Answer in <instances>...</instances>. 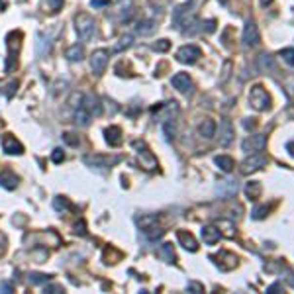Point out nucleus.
I'll return each mask as SVG.
<instances>
[{
  "label": "nucleus",
  "mask_w": 294,
  "mask_h": 294,
  "mask_svg": "<svg viewBox=\"0 0 294 294\" xmlns=\"http://www.w3.org/2000/svg\"><path fill=\"white\" fill-rule=\"evenodd\" d=\"M75 24H77V34H79V38L83 42H88L94 36V32H96V22L86 12H79L75 16Z\"/></svg>",
  "instance_id": "f257e3e1"
},
{
  "label": "nucleus",
  "mask_w": 294,
  "mask_h": 294,
  "mask_svg": "<svg viewBox=\"0 0 294 294\" xmlns=\"http://www.w3.org/2000/svg\"><path fill=\"white\" fill-rule=\"evenodd\" d=\"M249 104L255 110H259V112H265V110L271 108V96H269V92L265 90L263 84L251 86V90H249Z\"/></svg>",
  "instance_id": "f03ea898"
},
{
  "label": "nucleus",
  "mask_w": 294,
  "mask_h": 294,
  "mask_svg": "<svg viewBox=\"0 0 294 294\" xmlns=\"http://www.w3.org/2000/svg\"><path fill=\"white\" fill-rule=\"evenodd\" d=\"M267 163H269V157L265 153H251V157H247L241 163V173L249 175V173H255V171H261L263 167H267Z\"/></svg>",
  "instance_id": "7ed1b4c3"
},
{
  "label": "nucleus",
  "mask_w": 294,
  "mask_h": 294,
  "mask_svg": "<svg viewBox=\"0 0 294 294\" xmlns=\"http://www.w3.org/2000/svg\"><path fill=\"white\" fill-rule=\"evenodd\" d=\"M133 147H135L137 153H139L141 167L147 169V171H155V169H157V161H155V157L151 155V151L147 149V145H145L143 141H133Z\"/></svg>",
  "instance_id": "20e7f679"
},
{
  "label": "nucleus",
  "mask_w": 294,
  "mask_h": 294,
  "mask_svg": "<svg viewBox=\"0 0 294 294\" xmlns=\"http://www.w3.org/2000/svg\"><path fill=\"white\" fill-rule=\"evenodd\" d=\"M261 43V36H259V28L255 22H247L245 28H243V45L247 49H255L257 45Z\"/></svg>",
  "instance_id": "39448f33"
},
{
  "label": "nucleus",
  "mask_w": 294,
  "mask_h": 294,
  "mask_svg": "<svg viewBox=\"0 0 294 294\" xmlns=\"http://www.w3.org/2000/svg\"><path fill=\"white\" fill-rule=\"evenodd\" d=\"M265 145H267V137L263 133H255L251 137H247L243 143H241V149L245 153H259L265 149Z\"/></svg>",
  "instance_id": "423d86ee"
},
{
  "label": "nucleus",
  "mask_w": 294,
  "mask_h": 294,
  "mask_svg": "<svg viewBox=\"0 0 294 294\" xmlns=\"http://www.w3.org/2000/svg\"><path fill=\"white\" fill-rule=\"evenodd\" d=\"M210 259H212L214 265L220 267L222 271H231V269L237 267V257H235L233 253H230V251H220L218 255H212Z\"/></svg>",
  "instance_id": "0eeeda50"
},
{
  "label": "nucleus",
  "mask_w": 294,
  "mask_h": 294,
  "mask_svg": "<svg viewBox=\"0 0 294 294\" xmlns=\"http://www.w3.org/2000/svg\"><path fill=\"white\" fill-rule=\"evenodd\" d=\"M200 57H202V51H200V47H196V45H185V47H181V49L177 51V59H179L181 63H187V65L196 63Z\"/></svg>",
  "instance_id": "6e6552de"
},
{
  "label": "nucleus",
  "mask_w": 294,
  "mask_h": 294,
  "mask_svg": "<svg viewBox=\"0 0 294 294\" xmlns=\"http://www.w3.org/2000/svg\"><path fill=\"white\" fill-rule=\"evenodd\" d=\"M106 65H108V51L106 49H98L90 55V69L94 71V75H102Z\"/></svg>",
  "instance_id": "1a4fd4ad"
},
{
  "label": "nucleus",
  "mask_w": 294,
  "mask_h": 294,
  "mask_svg": "<svg viewBox=\"0 0 294 294\" xmlns=\"http://www.w3.org/2000/svg\"><path fill=\"white\" fill-rule=\"evenodd\" d=\"M2 149H4L8 155H22V153H24L22 143H20L14 135H10V133H6V135L2 137Z\"/></svg>",
  "instance_id": "9d476101"
},
{
  "label": "nucleus",
  "mask_w": 294,
  "mask_h": 294,
  "mask_svg": "<svg viewBox=\"0 0 294 294\" xmlns=\"http://www.w3.org/2000/svg\"><path fill=\"white\" fill-rule=\"evenodd\" d=\"M218 139H220V145H224V147H228L233 141V126H231V122L228 118H224L220 122V135H218Z\"/></svg>",
  "instance_id": "9b49d317"
},
{
  "label": "nucleus",
  "mask_w": 294,
  "mask_h": 294,
  "mask_svg": "<svg viewBox=\"0 0 294 294\" xmlns=\"http://www.w3.org/2000/svg\"><path fill=\"white\" fill-rule=\"evenodd\" d=\"M83 108L90 114V116H100L102 114V104H100V98L94 96V94H88L83 98Z\"/></svg>",
  "instance_id": "f8f14e48"
},
{
  "label": "nucleus",
  "mask_w": 294,
  "mask_h": 294,
  "mask_svg": "<svg viewBox=\"0 0 294 294\" xmlns=\"http://www.w3.org/2000/svg\"><path fill=\"white\" fill-rule=\"evenodd\" d=\"M118 161H120L118 157L110 159V157H104V155H86V157H84V163H86V165H92V167H98V169L110 167L112 163H118Z\"/></svg>",
  "instance_id": "ddd939ff"
},
{
  "label": "nucleus",
  "mask_w": 294,
  "mask_h": 294,
  "mask_svg": "<svg viewBox=\"0 0 294 294\" xmlns=\"http://www.w3.org/2000/svg\"><path fill=\"white\" fill-rule=\"evenodd\" d=\"M220 237H222L220 228H216V226H204L202 228V239L206 245H216L220 241Z\"/></svg>",
  "instance_id": "4468645a"
},
{
  "label": "nucleus",
  "mask_w": 294,
  "mask_h": 294,
  "mask_svg": "<svg viewBox=\"0 0 294 294\" xmlns=\"http://www.w3.org/2000/svg\"><path fill=\"white\" fill-rule=\"evenodd\" d=\"M171 83H173V86H175L179 92H189L190 86H192V81H190V77H189L187 73H177Z\"/></svg>",
  "instance_id": "2eb2a0df"
},
{
  "label": "nucleus",
  "mask_w": 294,
  "mask_h": 294,
  "mask_svg": "<svg viewBox=\"0 0 294 294\" xmlns=\"http://www.w3.org/2000/svg\"><path fill=\"white\" fill-rule=\"evenodd\" d=\"M177 237H179V241H181V245L187 249V251H198V241L192 237V233H189V231H183V230H179L177 231Z\"/></svg>",
  "instance_id": "dca6fc26"
},
{
  "label": "nucleus",
  "mask_w": 294,
  "mask_h": 294,
  "mask_svg": "<svg viewBox=\"0 0 294 294\" xmlns=\"http://www.w3.org/2000/svg\"><path fill=\"white\" fill-rule=\"evenodd\" d=\"M104 133H106V141L110 143V147H118V145H122V129H120L118 126H110Z\"/></svg>",
  "instance_id": "f3484780"
},
{
  "label": "nucleus",
  "mask_w": 294,
  "mask_h": 294,
  "mask_svg": "<svg viewBox=\"0 0 294 294\" xmlns=\"http://www.w3.org/2000/svg\"><path fill=\"white\" fill-rule=\"evenodd\" d=\"M6 43L10 49V55H16L20 51V45H22V32H10L6 38Z\"/></svg>",
  "instance_id": "a211bd4d"
},
{
  "label": "nucleus",
  "mask_w": 294,
  "mask_h": 294,
  "mask_svg": "<svg viewBox=\"0 0 294 294\" xmlns=\"http://www.w3.org/2000/svg\"><path fill=\"white\" fill-rule=\"evenodd\" d=\"M16 185H18V177H16L12 171L0 173V187H2V189L12 190V189H16Z\"/></svg>",
  "instance_id": "6ab92c4d"
},
{
  "label": "nucleus",
  "mask_w": 294,
  "mask_h": 294,
  "mask_svg": "<svg viewBox=\"0 0 294 294\" xmlns=\"http://www.w3.org/2000/svg\"><path fill=\"white\" fill-rule=\"evenodd\" d=\"M218 192H220V196H224V198L233 196V194L237 192V185H235V181H222V183H220V187H218Z\"/></svg>",
  "instance_id": "aec40b11"
},
{
  "label": "nucleus",
  "mask_w": 294,
  "mask_h": 294,
  "mask_svg": "<svg viewBox=\"0 0 294 294\" xmlns=\"http://www.w3.org/2000/svg\"><path fill=\"white\" fill-rule=\"evenodd\" d=\"M141 231H143V235L149 239V241H157V239H161V237L165 235V230L159 228L157 224H153V226H149V228H145V230H141Z\"/></svg>",
  "instance_id": "412c9836"
},
{
  "label": "nucleus",
  "mask_w": 294,
  "mask_h": 294,
  "mask_svg": "<svg viewBox=\"0 0 294 294\" xmlns=\"http://www.w3.org/2000/svg\"><path fill=\"white\" fill-rule=\"evenodd\" d=\"M198 131H200V135L202 137H206V139H212L214 135H216V124H214V120H204L202 124H200V127H198Z\"/></svg>",
  "instance_id": "4be33fe9"
},
{
  "label": "nucleus",
  "mask_w": 294,
  "mask_h": 294,
  "mask_svg": "<svg viewBox=\"0 0 294 294\" xmlns=\"http://www.w3.org/2000/svg\"><path fill=\"white\" fill-rule=\"evenodd\" d=\"M261 192H263L261 183H257V181L247 183V187H245V196H247L249 200H257V198L261 196Z\"/></svg>",
  "instance_id": "5701e85b"
},
{
  "label": "nucleus",
  "mask_w": 294,
  "mask_h": 294,
  "mask_svg": "<svg viewBox=\"0 0 294 294\" xmlns=\"http://www.w3.org/2000/svg\"><path fill=\"white\" fill-rule=\"evenodd\" d=\"M214 163L224 171V173H231L233 171V167H235V163H233V159L231 157H228V155H220V157H216L214 159Z\"/></svg>",
  "instance_id": "b1692460"
},
{
  "label": "nucleus",
  "mask_w": 294,
  "mask_h": 294,
  "mask_svg": "<svg viewBox=\"0 0 294 294\" xmlns=\"http://www.w3.org/2000/svg\"><path fill=\"white\" fill-rule=\"evenodd\" d=\"M67 59L69 61H83V57H84V49H83V45H79V43H75V45H71L69 49H67Z\"/></svg>",
  "instance_id": "393cba45"
},
{
  "label": "nucleus",
  "mask_w": 294,
  "mask_h": 294,
  "mask_svg": "<svg viewBox=\"0 0 294 294\" xmlns=\"http://www.w3.org/2000/svg\"><path fill=\"white\" fill-rule=\"evenodd\" d=\"M36 47H38V55H40V57H45V55L51 51V43H49V40H45L42 34H38Z\"/></svg>",
  "instance_id": "a878e982"
},
{
  "label": "nucleus",
  "mask_w": 294,
  "mask_h": 294,
  "mask_svg": "<svg viewBox=\"0 0 294 294\" xmlns=\"http://www.w3.org/2000/svg\"><path fill=\"white\" fill-rule=\"evenodd\" d=\"M53 208L57 210V212H69V210H73V204L69 202V198H63V196H57L55 200H53Z\"/></svg>",
  "instance_id": "bb28decb"
},
{
  "label": "nucleus",
  "mask_w": 294,
  "mask_h": 294,
  "mask_svg": "<svg viewBox=\"0 0 294 294\" xmlns=\"http://www.w3.org/2000/svg\"><path fill=\"white\" fill-rule=\"evenodd\" d=\"M122 261V253L114 247H106L104 249V263H118Z\"/></svg>",
  "instance_id": "cd10ccee"
},
{
  "label": "nucleus",
  "mask_w": 294,
  "mask_h": 294,
  "mask_svg": "<svg viewBox=\"0 0 294 294\" xmlns=\"http://www.w3.org/2000/svg\"><path fill=\"white\" fill-rule=\"evenodd\" d=\"M135 30H137V34H141V36H149V34H153V30H155V22H151V20L139 22Z\"/></svg>",
  "instance_id": "c85d7f7f"
},
{
  "label": "nucleus",
  "mask_w": 294,
  "mask_h": 294,
  "mask_svg": "<svg viewBox=\"0 0 294 294\" xmlns=\"http://www.w3.org/2000/svg\"><path fill=\"white\" fill-rule=\"evenodd\" d=\"M75 118H77V124H79V126H83V127H86V126L90 124V118H92V116H90V114H88V112H86V110H84V108L81 106V108L77 110V114H75Z\"/></svg>",
  "instance_id": "c756f323"
},
{
  "label": "nucleus",
  "mask_w": 294,
  "mask_h": 294,
  "mask_svg": "<svg viewBox=\"0 0 294 294\" xmlns=\"http://www.w3.org/2000/svg\"><path fill=\"white\" fill-rule=\"evenodd\" d=\"M163 131H165V139L167 141H171L175 137V124H173L171 118H167V122L163 124Z\"/></svg>",
  "instance_id": "7c9ffc66"
},
{
  "label": "nucleus",
  "mask_w": 294,
  "mask_h": 294,
  "mask_svg": "<svg viewBox=\"0 0 294 294\" xmlns=\"http://www.w3.org/2000/svg\"><path fill=\"white\" fill-rule=\"evenodd\" d=\"M51 276L49 274H43V273H32L30 274V282L32 284H43V282H49Z\"/></svg>",
  "instance_id": "2f4dec72"
},
{
  "label": "nucleus",
  "mask_w": 294,
  "mask_h": 294,
  "mask_svg": "<svg viewBox=\"0 0 294 294\" xmlns=\"http://www.w3.org/2000/svg\"><path fill=\"white\" fill-rule=\"evenodd\" d=\"M131 43H133V38H131V36H124V38L120 40V43L114 47V51H116V53H120V51L127 49V47H131Z\"/></svg>",
  "instance_id": "473e14b6"
},
{
  "label": "nucleus",
  "mask_w": 294,
  "mask_h": 294,
  "mask_svg": "<svg viewBox=\"0 0 294 294\" xmlns=\"http://www.w3.org/2000/svg\"><path fill=\"white\" fill-rule=\"evenodd\" d=\"M269 206L265 204V206H257L253 212H251V216H253V220H263V218H267V214H269Z\"/></svg>",
  "instance_id": "72a5a7b5"
},
{
  "label": "nucleus",
  "mask_w": 294,
  "mask_h": 294,
  "mask_svg": "<svg viewBox=\"0 0 294 294\" xmlns=\"http://www.w3.org/2000/svg\"><path fill=\"white\" fill-rule=\"evenodd\" d=\"M163 257L167 263H175V251L171 243H163Z\"/></svg>",
  "instance_id": "f704fd0d"
},
{
  "label": "nucleus",
  "mask_w": 294,
  "mask_h": 294,
  "mask_svg": "<svg viewBox=\"0 0 294 294\" xmlns=\"http://www.w3.org/2000/svg\"><path fill=\"white\" fill-rule=\"evenodd\" d=\"M280 57H282V61L286 63V65H290V67H294V49H282L280 51Z\"/></svg>",
  "instance_id": "c9c22d12"
},
{
  "label": "nucleus",
  "mask_w": 294,
  "mask_h": 294,
  "mask_svg": "<svg viewBox=\"0 0 294 294\" xmlns=\"http://www.w3.org/2000/svg\"><path fill=\"white\" fill-rule=\"evenodd\" d=\"M63 141H65L67 145H73V147H77V145L81 143V139H79V135H75V133H71V131H67V133H63Z\"/></svg>",
  "instance_id": "e433bc0d"
},
{
  "label": "nucleus",
  "mask_w": 294,
  "mask_h": 294,
  "mask_svg": "<svg viewBox=\"0 0 294 294\" xmlns=\"http://www.w3.org/2000/svg\"><path fill=\"white\" fill-rule=\"evenodd\" d=\"M187 290H189V292L198 294V292H204V286H202L200 282H194V280H192V282H189V284H187Z\"/></svg>",
  "instance_id": "4c0bfd02"
},
{
  "label": "nucleus",
  "mask_w": 294,
  "mask_h": 294,
  "mask_svg": "<svg viewBox=\"0 0 294 294\" xmlns=\"http://www.w3.org/2000/svg\"><path fill=\"white\" fill-rule=\"evenodd\" d=\"M171 47V43H169V40H159L155 45H153V49L155 51H167Z\"/></svg>",
  "instance_id": "58836bf2"
},
{
  "label": "nucleus",
  "mask_w": 294,
  "mask_h": 294,
  "mask_svg": "<svg viewBox=\"0 0 294 294\" xmlns=\"http://www.w3.org/2000/svg\"><path fill=\"white\" fill-rule=\"evenodd\" d=\"M16 90H18V81H12V83H10L8 86H4V90H2V92H4V94H6L8 98H10V96H12V94H14Z\"/></svg>",
  "instance_id": "ea45409f"
},
{
  "label": "nucleus",
  "mask_w": 294,
  "mask_h": 294,
  "mask_svg": "<svg viewBox=\"0 0 294 294\" xmlns=\"http://www.w3.org/2000/svg\"><path fill=\"white\" fill-rule=\"evenodd\" d=\"M63 2H65V0H47V4H49V8L53 12H59L63 8Z\"/></svg>",
  "instance_id": "a19ab883"
},
{
  "label": "nucleus",
  "mask_w": 294,
  "mask_h": 294,
  "mask_svg": "<svg viewBox=\"0 0 294 294\" xmlns=\"http://www.w3.org/2000/svg\"><path fill=\"white\" fill-rule=\"evenodd\" d=\"M83 98H84L83 94L75 92V94H73V98H71V106H73V108H81V106H83Z\"/></svg>",
  "instance_id": "79ce46f5"
},
{
  "label": "nucleus",
  "mask_w": 294,
  "mask_h": 294,
  "mask_svg": "<svg viewBox=\"0 0 294 294\" xmlns=\"http://www.w3.org/2000/svg\"><path fill=\"white\" fill-rule=\"evenodd\" d=\"M75 231L79 235H86V224H84V220H81V222L75 224Z\"/></svg>",
  "instance_id": "37998d69"
},
{
  "label": "nucleus",
  "mask_w": 294,
  "mask_h": 294,
  "mask_svg": "<svg viewBox=\"0 0 294 294\" xmlns=\"http://www.w3.org/2000/svg\"><path fill=\"white\" fill-rule=\"evenodd\" d=\"M51 159H53V163H61V161L65 159V153H63L61 149H53V155H51Z\"/></svg>",
  "instance_id": "c03bdc74"
},
{
  "label": "nucleus",
  "mask_w": 294,
  "mask_h": 294,
  "mask_svg": "<svg viewBox=\"0 0 294 294\" xmlns=\"http://www.w3.org/2000/svg\"><path fill=\"white\" fill-rule=\"evenodd\" d=\"M110 4V0H90V6L92 8H104Z\"/></svg>",
  "instance_id": "a18cd8bd"
},
{
  "label": "nucleus",
  "mask_w": 294,
  "mask_h": 294,
  "mask_svg": "<svg viewBox=\"0 0 294 294\" xmlns=\"http://www.w3.org/2000/svg\"><path fill=\"white\" fill-rule=\"evenodd\" d=\"M45 292L57 294V292H63V286H59V284H49V286H45Z\"/></svg>",
  "instance_id": "49530a36"
},
{
  "label": "nucleus",
  "mask_w": 294,
  "mask_h": 294,
  "mask_svg": "<svg viewBox=\"0 0 294 294\" xmlns=\"http://www.w3.org/2000/svg\"><path fill=\"white\" fill-rule=\"evenodd\" d=\"M0 292H6V294L12 292V284L6 282V280H4V282H0Z\"/></svg>",
  "instance_id": "de8ad7c7"
},
{
  "label": "nucleus",
  "mask_w": 294,
  "mask_h": 294,
  "mask_svg": "<svg viewBox=\"0 0 294 294\" xmlns=\"http://www.w3.org/2000/svg\"><path fill=\"white\" fill-rule=\"evenodd\" d=\"M4 251H6V237L0 233V255H4Z\"/></svg>",
  "instance_id": "09e8293b"
},
{
  "label": "nucleus",
  "mask_w": 294,
  "mask_h": 294,
  "mask_svg": "<svg viewBox=\"0 0 294 294\" xmlns=\"http://www.w3.org/2000/svg\"><path fill=\"white\" fill-rule=\"evenodd\" d=\"M230 69H231V63L228 61V63L224 65V77H222V83H224V81H226V79L230 77Z\"/></svg>",
  "instance_id": "8fccbe9b"
},
{
  "label": "nucleus",
  "mask_w": 294,
  "mask_h": 294,
  "mask_svg": "<svg viewBox=\"0 0 294 294\" xmlns=\"http://www.w3.org/2000/svg\"><path fill=\"white\" fill-rule=\"evenodd\" d=\"M286 151L294 157V141H288V143H286Z\"/></svg>",
  "instance_id": "3c124183"
},
{
  "label": "nucleus",
  "mask_w": 294,
  "mask_h": 294,
  "mask_svg": "<svg viewBox=\"0 0 294 294\" xmlns=\"http://www.w3.org/2000/svg\"><path fill=\"white\" fill-rule=\"evenodd\" d=\"M276 290H280V284H278V282H276V284H273V286H269V288H267V292H271V294H273V292H276Z\"/></svg>",
  "instance_id": "603ef678"
},
{
  "label": "nucleus",
  "mask_w": 294,
  "mask_h": 294,
  "mask_svg": "<svg viewBox=\"0 0 294 294\" xmlns=\"http://www.w3.org/2000/svg\"><path fill=\"white\" fill-rule=\"evenodd\" d=\"M243 126H245L247 129H249V127H255V122H253V118H251V122H249V118H247V120L243 122Z\"/></svg>",
  "instance_id": "864d4df0"
},
{
  "label": "nucleus",
  "mask_w": 294,
  "mask_h": 294,
  "mask_svg": "<svg viewBox=\"0 0 294 294\" xmlns=\"http://www.w3.org/2000/svg\"><path fill=\"white\" fill-rule=\"evenodd\" d=\"M271 4H273V0H261V6H265V8L271 6Z\"/></svg>",
  "instance_id": "5fc2aeb1"
}]
</instances>
